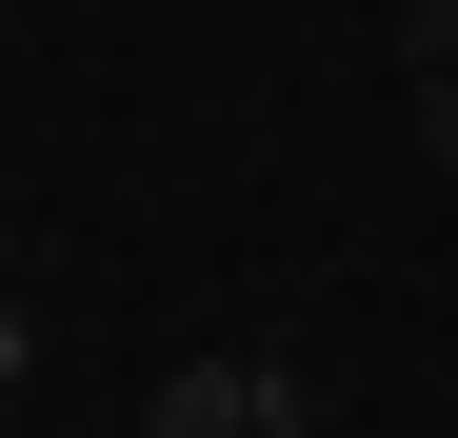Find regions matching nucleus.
<instances>
[{"instance_id":"1","label":"nucleus","mask_w":458,"mask_h":438,"mask_svg":"<svg viewBox=\"0 0 458 438\" xmlns=\"http://www.w3.org/2000/svg\"><path fill=\"white\" fill-rule=\"evenodd\" d=\"M140 438H299V358H180L140 399Z\"/></svg>"},{"instance_id":"2","label":"nucleus","mask_w":458,"mask_h":438,"mask_svg":"<svg viewBox=\"0 0 458 438\" xmlns=\"http://www.w3.org/2000/svg\"><path fill=\"white\" fill-rule=\"evenodd\" d=\"M21 379H40V299L0 279V399H21Z\"/></svg>"},{"instance_id":"3","label":"nucleus","mask_w":458,"mask_h":438,"mask_svg":"<svg viewBox=\"0 0 458 438\" xmlns=\"http://www.w3.org/2000/svg\"><path fill=\"white\" fill-rule=\"evenodd\" d=\"M419 160H458V60H438V80H419Z\"/></svg>"}]
</instances>
